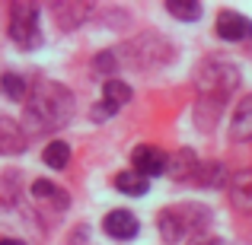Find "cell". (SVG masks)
<instances>
[{
    "label": "cell",
    "mask_w": 252,
    "mask_h": 245,
    "mask_svg": "<svg viewBox=\"0 0 252 245\" xmlns=\"http://www.w3.org/2000/svg\"><path fill=\"white\" fill-rule=\"evenodd\" d=\"M74 115V96L61 83L38 80L29 92V118L42 128H61Z\"/></svg>",
    "instance_id": "cell-1"
},
{
    "label": "cell",
    "mask_w": 252,
    "mask_h": 245,
    "mask_svg": "<svg viewBox=\"0 0 252 245\" xmlns=\"http://www.w3.org/2000/svg\"><path fill=\"white\" fill-rule=\"evenodd\" d=\"M236 83H240V70L230 61H204L198 67V89H201V96L208 102L227 99L236 89Z\"/></svg>",
    "instance_id": "cell-2"
},
{
    "label": "cell",
    "mask_w": 252,
    "mask_h": 245,
    "mask_svg": "<svg viewBox=\"0 0 252 245\" xmlns=\"http://www.w3.org/2000/svg\"><path fill=\"white\" fill-rule=\"evenodd\" d=\"M198 220L208 223V214H204V210H198L195 204H179V207L160 210V217H157V226H160L163 242L176 245V242L185 239V233H189V229L198 226Z\"/></svg>",
    "instance_id": "cell-3"
},
{
    "label": "cell",
    "mask_w": 252,
    "mask_h": 245,
    "mask_svg": "<svg viewBox=\"0 0 252 245\" xmlns=\"http://www.w3.org/2000/svg\"><path fill=\"white\" fill-rule=\"evenodd\" d=\"M10 38L26 51H35L38 45H42L38 6L35 3H13L10 6Z\"/></svg>",
    "instance_id": "cell-4"
},
{
    "label": "cell",
    "mask_w": 252,
    "mask_h": 245,
    "mask_svg": "<svg viewBox=\"0 0 252 245\" xmlns=\"http://www.w3.org/2000/svg\"><path fill=\"white\" fill-rule=\"evenodd\" d=\"M128 102H131V86L125 83V80L109 77V80L102 83V105L93 109V121H105L109 115H115V111L125 109Z\"/></svg>",
    "instance_id": "cell-5"
},
{
    "label": "cell",
    "mask_w": 252,
    "mask_h": 245,
    "mask_svg": "<svg viewBox=\"0 0 252 245\" xmlns=\"http://www.w3.org/2000/svg\"><path fill=\"white\" fill-rule=\"evenodd\" d=\"M131 163H134V172L137 175H144L150 182L154 175H160V172H166L169 165V156L163 153L160 147H150V143H141V147L131 153Z\"/></svg>",
    "instance_id": "cell-6"
},
{
    "label": "cell",
    "mask_w": 252,
    "mask_h": 245,
    "mask_svg": "<svg viewBox=\"0 0 252 245\" xmlns=\"http://www.w3.org/2000/svg\"><path fill=\"white\" fill-rule=\"evenodd\" d=\"M102 229L115 242H131L137 236V229H141V223H137V217L131 210H109L102 220Z\"/></svg>",
    "instance_id": "cell-7"
},
{
    "label": "cell",
    "mask_w": 252,
    "mask_h": 245,
    "mask_svg": "<svg viewBox=\"0 0 252 245\" xmlns=\"http://www.w3.org/2000/svg\"><path fill=\"white\" fill-rule=\"evenodd\" d=\"M217 35L223 42H243L252 35V23L236 10H220L217 13Z\"/></svg>",
    "instance_id": "cell-8"
},
{
    "label": "cell",
    "mask_w": 252,
    "mask_h": 245,
    "mask_svg": "<svg viewBox=\"0 0 252 245\" xmlns=\"http://www.w3.org/2000/svg\"><path fill=\"white\" fill-rule=\"evenodd\" d=\"M230 201L240 214H252V169H243L230 178Z\"/></svg>",
    "instance_id": "cell-9"
},
{
    "label": "cell",
    "mask_w": 252,
    "mask_h": 245,
    "mask_svg": "<svg viewBox=\"0 0 252 245\" xmlns=\"http://www.w3.org/2000/svg\"><path fill=\"white\" fill-rule=\"evenodd\" d=\"M230 140H236V143L252 140V96L243 99L236 105L233 118H230Z\"/></svg>",
    "instance_id": "cell-10"
},
{
    "label": "cell",
    "mask_w": 252,
    "mask_h": 245,
    "mask_svg": "<svg viewBox=\"0 0 252 245\" xmlns=\"http://www.w3.org/2000/svg\"><path fill=\"white\" fill-rule=\"evenodd\" d=\"M26 150V134L13 118H0V153L3 156H16Z\"/></svg>",
    "instance_id": "cell-11"
},
{
    "label": "cell",
    "mask_w": 252,
    "mask_h": 245,
    "mask_svg": "<svg viewBox=\"0 0 252 245\" xmlns=\"http://www.w3.org/2000/svg\"><path fill=\"white\" fill-rule=\"evenodd\" d=\"M115 188L122 191V194L141 197V194H147L150 182H147V178H144V175H137L134 169H131V172H118V175H115Z\"/></svg>",
    "instance_id": "cell-12"
},
{
    "label": "cell",
    "mask_w": 252,
    "mask_h": 245,
    "mask_svg": "<svg viewBox=\"0 0 252 245\" xmlns=\"http://www.w3.org/2000/svg\"><path fill=\"white\" fill-rule=\"evenodd\" d=\"M55 16L64 29H77L86 16H90V6H80V3H55Z\"/></svg>",
    "instance_id": "cell-13"
},
{
    "label": "cell",
    "mask_w": 252,
    "mask_h": 245,
    "mask_svg": "<svg viewBox=\"0 0 252 245\" xmlns=\"http://www.w3.org/2000/svg\"><path fill=\"white\" fill-rule=\"evenodd\" d=\"M0 92H3L6 99H13V102H23L26 96H29V86L19 74H13V70H6L3 77H0Z\"/></svg>",
    "instance_id": "cell-14"
},
{
    "label": "cell",
    "mask_w": 252,
    "mask_h": 245,
    "mask_svg": "<svg viewBox=\"0 0 252 245\" xmlns=\"http://www.w3.org/2000/svg\"><path fill=\"white\" fill-rule=\"evenodd\" d=\"M32 194H35L38 201H51L55 207H67V194H64L58 185H51L48 178H38V182H32Z\"/></svg>",
    "instance_id": "cell-15"
},
{
    "label": "cell",
    "mask_w": 252,
    "mask_h": 245,
    "mask_svg": "<svg viewBox=\"0 0 252 245\" xmlns=\"http://www.w3.org/2000/svg\"><path fill=\"white\" fill-rule=\"evenodd\" d=\"M42 160H45V165H48V169H58V172H61L64 165L70 163V147H67L64 140H51L48 147H45Z\"/></svg>",
    "instance_id": "cell-16"
},
{
    "label": "cell",
    "mask_w": 252,
    "mask_h": 245,
    "mask_svg": "<svg viewBox=\"0 0 252 245\" xmlns=\"http://www.w3.org/2000/svg\"><path fill=\"white\" fill-rule=\"evenodd\" d=\"M166 13L182 23H195L201 16V3L198 0H166Z\"/></svg>",
    "instance_id": "cell-17"
},
{
    "label": "cell",
    "mask_w": 252,
    "mask_h": 245,
    "mask_svg": "<svg viewBox=\"0 0 252 245\" xmlns=\"http://www.w3.org/2000/svg\"><path fill=\"white\" fill-rule=\"evenodd\" d=\"M166 169H169L176 178H195V172H198V160L191 156V150H179L176 160H172Z\"/></svg>",
    "instance_id": "cell-18"
},
{
    "label": "cell",
    "mask_w": 252,
    "mask_h": 245,
    "mask_svg": "<svg viewBox=\"0 0 252 245\" xmlns=\"http://www.w3.org/2000/svg\"><path fill=\"white\" fill-rule=\"evenodd\" d=\"M195 178L201 185H211V188H214V185H220V178H223V169L220 165H204V163H198V172H195Z\"/></svg>",
    "instance_id": "cell-19"
},
{
    "label": "cell",
    "mask_w": 252,
    "mask_h": 245,
    "mask_svg": "<svg viewBox=\"0 0 252 245\" xmlns=\"http://www.w3.org/2000/svg\"><path fill=\"white\" fill-rule=\"evenodd\" d=\"M112 67H115V54H112V51H105V54H99V57H96V70L109 74Z\"/></svg>",
    "instance_id": "cell-20"
},
{
    "label": "cell",
    "mask_w": 252,
    "mask_h": 245,
    "mask_svg": "<svg viewBox=\"0 0 252 245\" xmlns=\"http://www.w3.org/2000/svg\"><path fill=\"white\" fill-rule=\"evenodd\" d=\"M195 245H223L220 239H214V236H208V239H198Z\"/></svg>",
    "instance_id": "cell-21"
},
{
    "label": "cell",
    "mask_w": 252,
    "mask_h": 245,
    "mask_svg": "<svg viewBox=\"0 0 252 245\" xmlns=\"http://www.w3.org/2000/svg\"><path fill=\"white\" fill-rule=\"evenodd\" d=\"M0 245H26V242H19V239H0Z\"/></svg>",
    "instance_id": "cell-22"
}]
</instances>
